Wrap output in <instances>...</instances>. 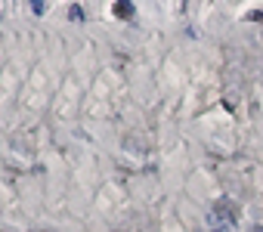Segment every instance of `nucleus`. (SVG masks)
Masks as SVG:
<instances>
[{"label": "nucleus", "mask_w": 263, "mask_h": 232, "mask_svg": "<svg viewBox=\"0 0 263 232\" xmlns=\"http://www.w3.org/2000/svg\"><path fill=\"white\" fill-rule=\"evenodd\" d=\"M235 217H238V207H235V201H229V198H220V201L211 207V214H208V223H211V226H217V229H229V226L235 223Z\"/></svg>", "instance_id": "obj_1"}, {"label": "nucleus", "mask_w": 263, "mask_h": 232, "mask_svg": "<svg viewBox=\"0 0 263 232\" xmlns=\"http://www.w3.org/2000/svg\"><path fill=\"white\" fill-rule=\"evenodd\" d=\"M115 16L130 19V16H134V4H115Z\"/></svg>", "instance_id": "obj_2"}, {"label": "nucleus", "mask_w": 263, "mask_h": 232, "mask_svg": "<svg viewBox=\"0 0 263 232\" xmlns=\"http://www.w3.org/2000/svg\"><path fill=\"white\" fill-rule=\"evenodd\" d=\"M31 10H34V13L41 16V13H47V4H31Z\"/></svg>", "instance_id": "obj_3"}, {"label": "nucleus", "mask_w": 263, "mask_h": 232, "mask_svg": "<svg viewBox=\"0 0 263 232\" xmlns=\"http://www.w3.org/2000/svg\"><path fill=\"white\" fill-rule=\"evenodd\" d=\"M71 19H78V22L84 19V13H81V7H71Z\"/></svg>", "instance_id": "obj_4"}, {"label": "nucleus", "mask_w": 263, "mask_h": 232, "mask_svg": "<svg viewBox=\"0 0 263 232\" xmlns=\"http://www.w3.org/2000/svg\"><path fill=\"white\" fill-rule=\"evenodd\" d=\"M251 232H263V226H257V229H251Z\"/></svg>", "instance_id": "obj_5"}]
</instances>
